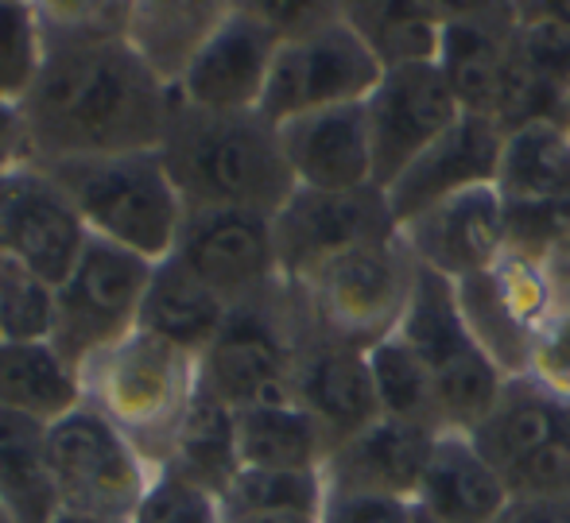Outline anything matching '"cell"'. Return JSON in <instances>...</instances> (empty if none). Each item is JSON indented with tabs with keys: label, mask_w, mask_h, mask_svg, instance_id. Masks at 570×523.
Instances as JSON below:
<instances>
[{
	"label": "cell",
	"mask_w": 570,
	"mask_h": 523,
	"mask_svg": "<svg viewBox=\"0 0 570 523\" xmlns=\"http://www.w3.org/2000/svg\"><path fill=\"white\" fill-rule=\"evenodd\" d=\"M0 512L12 523H55L62 516L47 462V426L0 412Z\"/></svg>",
	"instance_id": "28"
},
{
	"label": "cell",
	"mask_w": 570,
	"mask_h": 523,
	"mask_svg": "<svg viewBox=\"0 0 570 523\" xmlns=\"http://www.w3.org/2000/svg\"><path fill=\"white\" fill-rule=\"evenodd\" d=\"M82 404V376L62 361V353L47 337L39 342L0 337V412L55 426Z\"/></svg>",
	"instance_id": "24"
},
{
	"label": "cell",
	"mask_w": 570,
	"mask_h": 523,
	"mask_svg": "<svg viewBox=\"0 0 570 523\" xmlns=\"http://www.w3.org/2000/svg\"><path fill=\"white\" fill-rule=\"evenodd\" d=\"M0 337H4V334H0Z\"/></svg>",
	"instance_id": "47"
},
{
	"label": "cell",
	"mask_w": 570,
	"mask_h": 523,
	"mask_svg": "<svg viewBox=\"0 0 570 523\" xmlns=\"http://www.w3.org/2000/svg\"><path fill=\"white\" fill-rule=\"evenodd\" d=\"M233 523H323V520L307 516V512H268V516H248V520H233Z\"/></svg>",
	"instance_id": "43"
},
{
	"label": "cell",
	"mask_w": 570,
	"mask_h": 523,
	"mask_svg": "<svg viewBox=\"0 0 570 523\" xmlns=\"http://www.w3.org/2000/svg\"><path fill=\"white\" fill-rule=\"evenodd\" d=\"M78 376L86 407L109 418L156 470H164L198 392V357L136 329L94 357Z\"/></svg>",
	"instance_id": "3"
},
{
	"label": "cell",
	"mask_w": 570,
	"mask_h": 523,
	"mask_svg": "<svg viewBox=\"0 0 570 523\" xmlns=\"http://www.w3.org/2000/svg\"><path fill=\"white\" fill-rule=\"evenodd\" d=\"M39 20L43 70L23 98L39 167L159 151L175 90L128 43V4H39Z\"/></svg>",
	"instance_id": "1"
},
{
	"label": "cell",
	"mask_w": 570,
	"mask_h": 523,
	"mask_svg": "<svg viewBox=\"0 0 570 523\" xmlns=\"http://www.w3.org/2000/svg\"><path fill=\"white\" fill-rule=\"evenodd\" d=\"M240 462L256 470H323L331 457V438L299 404L248 407L237 412Z\"/></svg>",
	"instance_id": "30"
},
{
	"label": "cell",
	"mask_w": 570,
	"mask_h": 523,
	"mask_svg": "<svg viewBox=\"0 0 570 523\" xmlns=\"http://www.w3.org/2000/svg\"><path fill=\"white\" fill-rule=\"evenodd\" d=\"M435 438V431L381 415L373 426L331 450L323 465L326 493H376L415 501Z\"/></svg>",
	"instance_id": "20"
},
{
	"label": "cell",
	"mask_w": 570,
	"mask_h": 523,
	"mask_svg": "<svg viewBox=\"0 0 570 523\" xmlns=\"http://www.w3.org/2000/svg\"><path fill=\"white\" fill-rule=\"evenodd\" d=\"M567 412L570 407L559 404L556 396H548L535 381H528V376H509L497 407L473 426L470 438H473V446L481 450V457L509 481L512 473H520L543 446H548L551 434H556L559 423L567 418Z\"/></svg>",
	"instance_id": "23"
},
{
	"label": "cell",
	"mask_w": 570,
	"mask_h": 523,
	"mask_svg": "<svg viewBox=\"0 0 570 523\" xmlns=\"http://www.w3.org/2000/svg\"><path fill=\"white\" fill-rule=\"evenodd\" d=\"M47 462L62 512L90 520L132 523L156 477V465L86 404L47 426Z\"/></svg>",
	"instance_id": "10"
},
{
	"label": "cell",
	"mask_w": 570,
	"mask_h": 523,
	"mask_svg": "<svg viewBox=\"0 0 570 523\" xmlns=\"http://www.w3.org/2000/svg\"><path fill=\"white\" fill-rule=\"evenodd\" d=\"M501 523H570V501H517Z\"/></svg>",
	"instance_id": "42"
},
{
	"label": "cell",
	"mask_w": 570,
	"mask_h": 523,
	"mask_svg": "<svg viewBox=\"0 0 570 523\" xmlns=\"http://www.w3.org/2000/svg\"><path fill=\"white\" fill-rule=\"evenodd\" d=\"M400 233L396 217L389 209L384 190H295L272 217V237H276L279 276L287 287H303L318 268L353 253V248L381 245Z\"/></svg>",
	"instance_id": "11"
},
{
	"label": "cell",
	"mask_w": 570,
	"mask_h": 523,
	"mask_svg": "<svg viewBox=\"0 0 570 523\" xmlns=\"http://www.w3.org/2000/svg\"><path fill=\"white\" fill-rule=\"evenodd\" d=\"M454 292L458 310H462L470 334L478 337V345L489 353V361L504 376H528L540 334L520 318L517 307L509 303V295L501 292L497 272H481L473 279H462V284H454Z\"/></svg>",
	"instance_id": "31"
},
{
	"label": "cell",
	"mask_w": 570,
	"mask_h": 523,
	"mask_svg": "<svg viewBox=\"0 0 570 523\" xmlns=\"http://www.w3.org/2000/svg\"><path fill=\"white\" fill-rule=\"evenodd\" d=\"M179 473L195 477L198 485H206L210 493L226 496L233 477L240 473V438H237V412L218 399L210 388L198 384L195 399H190V412L179 426V438H175L171 462Z\"/></svg>",
	"instance_id": "29"
},
{
	"label": "cell",
	"mask_w": 570,
	"mask_h": 523,
	"mask_svg": "<svg viewBox=\"0 0 570 523\" xmlns=\"http://www.w3.org/2000/svg\"><path fill=\"white\" fill-rule=\"evenodd\" d=\"M517 501H570V412L551 442L509 477Z\"/></svg>",
	"instance_id": "38"
},
{
	"label": "cell",
	"mask_w": 570,
	"mask_h": 523,
	"mask_svg": "<svg viewBox=\"0 0 570 523\" xmlns=\"http://www.w3.org/2000/svg\"><path fill=\"white\" fill-rule=\"evenodd\" d=\"M528 381L540 384L548 396L570 407V307H563L540 334L528 365Z\"/></svg>",
	"instance_id": "39"
},
{
	"label": "cell",
	"mask_w": 570,
	"mask_h": 523,
	"mask_svg": "<svg viewBox=\"0 0 570 523\" xmlns=\"http://www.w3.org/2000/svg\"><path fill=\"white\" fill-rule=\"evenodd\" d=\"M0 240L55 292L90 245V229L51 175L31 167L0 179Z\"/></svg>",
	"instance_id": "16"
},
{
	"label": "cell",
	"mask_w": 570,
	"mask_h": 523,
	"mask_svg": "<svg viewBox=\"0 0 570 523\" xmlns=\"http://www.w3.org/2000/svg\"><path fill=\"white\" fill-rule=\"evenodd\" d=\"M159 156L187 209H253L276 217L295 195L279 128L261 112H203L175 98Z\"/></svg>",
	"instance_id": "2"
},
{
	"label": "cell",
	"mask_w": 570,
	"mask_h": 523,
	"mask_svg": "<svg viewBox=\"0 0 570 523\" xmlns=\"http://www.w3.org/2000/svg\"><path fill=\"white\" fill-rule=\"evenodd\" d=\"M0 523H12V520H8V516H4V512H0Z\"/></svg>",
	"instance_id": "46"
},
{
	"label": "cell",
	"mask_w": 570,
	"mask_h": 523,
	"mask_svg": "<svg viewBox=\"0 0 570 523\" xmlns=\"http://www.w3.org/2000/svg\"><path fill=\"white\" fill-rule=\"evenodd\" d=\"M497 190L504 206L570 198V128L563 120H528L504 136Z\"/></svg>",
	"instance_id": "27"
},
{
	"label": "cell",
	"mask_w": 570,
	"mask_h": 523,
	"mask_svg": "<svg viewBox=\"0 0 570 523\" xmlns=\"http://www.w3.org/2000/svg\"><path fill=\"white\" fill-rule=\"evenodd\" d=\"M55 292L0 240V334L12 342H39L51 334Z\"/></svg>",
	"instance_id": "36"
},
{
	"label": "cell",
	"mask_w": 570,
	"mask_h": 523,
	"mask_svg": "<svg viewBox=\"0 0 570 523\" xmlns=\"http://www.w3.org/2000/svg\"><path fill=\"white\" fill-rule=\"evenodd\" d=\"M31 167H39V156L28 112H23V105L0 98V179H12Z\"/></svg>",
	"instance_id": "41"
},
{
	"label": "cell",
	"mask_w": 570,
	"mask_h": 523,
	"mask_svg": "<svg viewBox=\"0 0 570 523\" xmlns=\"http://www.w3.org/2000/svg\"><path fill=\"white\" fill-rule=\"evenodd\" d=\"M342 8H345V20L365 36V43L384 62V70L439 59L446 12H435V4H342Z\"/></svg>",
	"instance_id": "33"
},
{
	"label": "cell",
	"mask_w": 570,
	"mask_h": 523,
	"mask_svg": "<svg viewBox=\"0 0 570 523\" xmlns=\"http://www.w3.org/2000/svg\"><path fill=\"white\" fill-rule=\"evenodd\" d=\"M415 509L423 523H501L512 509V489L481 457L470 434L439 431Z\"/></svg>",
	"instance_id": "22"
},
{
	"label": "cell",
	"mask_w": 570,
	"mask_h": 523,
	"mask_svg": "<svg viewBox=\"0 0 570 523\" xmlns=\"http://www.w3.org/2000/svg\"><path fill=\"white\" fill-rule=\"evenodd\" d=\"M292 388H295V404L323 426V434L331 438V450L381 418L373 373H368V353L315 334L303 322V310H299V349H295Z\"/></svg>",
	"instance_id": "17"
},
{
	"label": "cell",
	"mask_w": 570,
	"mask_h": 523,
	"mask_svg": "<svg viewBox=\"0 0 570 523\" xmlns=\"http://www.w3.org/2000/svg\"><path fill=\"white\" fill-rule=\"evenodd\" d=\"M279 144L295 187L326 190V195L373 187V136H368L365 101L287 120L279 125Z\"/></svg>",
	"instance_id": "19"
},
{
	"label": "cell",
	"mask_w": 570,
	"mask_h": 523,
	"mask_svg": "<svg viewBox=\"0 0 570 523\" xmlns=\"http://www.w3.org/2000/svg\"><path fill=\"white\" fill-rule=\"evenodd\" d=\"M504 128L493 117L462 112L458 125L443 140H435L389 190V209L396 225H407L412 217L428 214L431 206L462 195L473 187H497L504 151Z\"/></svg>",
	"instance_id": "18"
},
{
	"label": "cell",
	"mask_w": 570,
	"mask_h": 523,
	"mask_svg": "<svg viewBox=\"0 0 570 523\" xmlns=\"http://www.w3.org/2000/svg\"><path fill=\"white\" fill-rule=\"evenodd\" d=\"M368 136H373V187L389 190L423 151L462 117L451 82L439 62L389 67L365 101Z\"/></svg>",
	"instance_id": "13"
},
{
	"label": "cell",
	"mask_w": 570,
	"mask_h": 523,
	"mask_svg": "<svg viewBox=\"0 0 570 523\" xmlns=\"http://www.w3.org/2000/svg\"><path fill=\"white\" fill-rule=\"evenodd\" d=\"M132 523H229V520L218 493L198 485L195 477L179 473L175 465H164L151 477Z\"/></svg>",
	"instance_id": "37"
},
{
	"label": "cell",
	"mask_w": 570,
	"mask_h": 523,
	"mask_svg": "<svg viewBox=\"0 0 570 523\" xmlns=\"http://www.w3.org/2000/svg\"><path fill=\"white\" fill-rule=\"evenodd\" d=\"M151 272L156 264L144 256L90 237L70 276L55 287L51 334H47V342L75 373L140 329Z\"/></svg>",
	"instance_id": "8"
},
{
	"label": "cell",
	"mask_w": 570,
	"mask_h": 523,
	"mask_svg": "<svg viewBox=\"0 0 570 523\" xmlns=\"http://www.w3.org/2000/svg\"><path fill=\"white\" fill-rule=\"evenodd\" d=\"M43 70V20L39 4L0 0V98L23 105Z\"/></svg>",
	"instance_id": "35"
},
{
	"label": "cell",
	"mask_w": 570,
	"mask_h": 523,
	"mask_svg": "<svg viewBox=\"0 0 570 523\" xmlns=\"http://www.w3.org/2000/svg\"><path fill=\"white\" fill-rule=\"evenodd\" d=\"M284 43L261 4H229L195 55L175 98L203 112H261L276 51Z\"/></svg>",
	"instance_id": "14"
},
{
	"label": "cell",
	"mask_w": 570,
	"mask_h": 523,
	"mask_svg": "<svg viewBox=\"0 0 570 523\" xmlns=\"http://www.w3.org/2000/svg\"><path fill=\"white\" fill-rule=\"evenodd\" d=\"M368 353V373H373L376 404L384 418H396L423 431H443V412H439L435 381H431L423 357L400 334H389Z\"/></svg>",
	"instance_id": "32"
},
{
	"label": "cell",
	"mask_w": 570,
	"mask_h": 523,
	"mask_svg": "<svg viewBox=\"0 0 570 523\" xmlns=\"http://www.w3.org/2000/svg\"><path fill=\"white\" fill-rule=\"evenodd\" d=\"M407 345L423 357L431 381H435L443 431L470 434L497 407L509 376L489 361V353L470 334L458 292L446 276L431 268L415 272V292L396 329Z\"/></svg>",
	"instance_id": "6"
},
{
	"label": "cell",
	"mask_w": 570,
	"mask_h": 523,
	"mask_svg": "<svg viewBox=\"0 0 570 523\" xmlns=\"http://www.w3.org/2000/svg\"><path fill=\"white\" fill-rule=\"evenodd\" d=\"M55 523H125V520H90V516H70V512H62Z\"/></svg>",
	"instance_id": "44"
},
{
	"label": "cell",
	"mask_w": 570,
	"mask_h": 523,
	"mask_svg": "<svg viewBox=\"0 0 570 523\" xmlns=\"http://www.w3.org/2000/svg\"><path fill=\"white\" fill-rule=\"evenodd\" d=\"M171 260L206 284L226 307L284 292L272 217L253 209H187Z\"/></svg>",
	"instance_id": "12"
},
{
	"label": "cell",
	"mask_w": 570,
	"mask_h": 523,
	"mask_svg": "<svg viewBox=\"0 0 570 523\" xmlns=\"http://www.w3.org/2000/svg\"><path fill=\"white\" fill-rule=\"evenodd\" d=\"M226 504V520H248V516H268V512H307V516H323L326 504V481L323 470H256V465H240L233 485L222 496Z\"/></svg>",
	"instance_id": "34"
},
{
	"label": "cell",
	"mask_w": 570,
	"mask_h": 523,
	"mask_svg": "<svg viewBox=\"0 0 570 523\" xmlns=\"http://www.w3.org/2000/svg\"><path fill=\"white\" fill-rule=\"evenodd\" d=\"M400 240L415 256L420 268L446 276L451 284L493 272L509 253V225H504V198L497 187H473L428 214L400 225Z\"/></svg>",
	"instance_id": "15"
},
{
	"label": "cell",
	"mask_w": 570,
	"mask_h": 523,
	"mask_svg": "<svg viewBox=\"0 0 570 523\" xmlns=\"http://www.w3.org/2000/svg\"><path fill=\"white\" fill-rule=\"evenodd\" d=\"M43 171L70 198L90 237L128 248L151 264L175 253L187 206L159 151L59 159V164H43Z\"/></svg>",
	"instance_id": "4"
},
{
	"label": "cell",
	"mask_w": 570,
	"mask_h": 523,
	"mask_svg": "<svg viewBox=\"0 0 570 523\" xmlns=\"http://www.w3.org/2000/svg\"><path fill=\"white\" fill-rule=\"evenodd\" d=\"M381 78L384 62L365 43V36L345 20V8L334 4V12L323 23L279 43L261 117H268L279 128L307 112L361 105L381 86Z\"/></svg>",
	"instance_id": "9"
},
{
	"label": "cell",
	"mask_w": 570,
	"mask_h": 523,
	"mask_svg": "<svg viewBox=\"0 0 570 523\" xmlns=\"http://www.w3.org/2000/svg\"><path fill=\"white\" fill-rule=\"evenodd\" d=\"M415 272L420 264L396 233L392 240L338 256L292 292L299 295L303 322L315 334L353 349H373L404 322L415 292Z\"/></svg>",
	"instance_id": "5"
},
{
	"label": "cell",
	"mask_w": 570,
	"mask_h": 523,
	"mask_svg": "<svg viewBox=\"0 0 570 523\" xmlns=\"http://www.w3.org/2000/svg\"><path fill=\"white\" fill-rule=\"evenodd\" d=\"M323 523H423L415 501L376 493H326Z\"/></svg>",
	"instance_id": "40"
},
{
	"label": "cell",
	"mask_w": 570,
	"mask_h": 523,
	"mask_svg": "<svg viewBox=\"0 0 570 523\" xmlns=\"http://www.w3.org/2000/svg\"><path fill=\"white\" fill-rule=\"evenodd\" d=\"M226 314L229 307L210 287L198 284L179 260L167 256L151 272L148 295H144L140 307V329L179 345L190 357H203L214 337H218V329L226 326Z\"/></svg>",
	"instance_id": "25"
},
{
	"label": "cell",
	"mask_w": 570,
	"mask_h": 523,
	"mask_svg": "<svg viewBox=\"0 0 570 523\" xmlns=\"http://www.w3.org/2000/svg\"><path fill=\"white\" fill-rule=\"evenodd\" d=\"M512 28H517V4H481L446 12L435 62L451 82L462 112L497 120Z\"/></svg>",
	"instance_id": "21"
},
{
	"label": "cell",
	"mask_w": 570,
	"mask_h": 523,
	"mask_svg": "<svg viewBox=\"0 0 570 523\" xmlns=\"http://www.w3.org/2000/svg\"><path fill=\"white\" fill-rule=\"evenodd\" d=\"M229 4H128V43L148 62V70L179 90L195 55L214 36Z\"/></svg>",
	"instance_id": "26"
},
{
	"label": "cell",
	"mask_w": 570,
	"mask_h": 523,
	"mask_svg": "<svg viewBox=\"0 0 570 523\" xmlns=\"http://www.w3.org/2000/svg\"><path fill=\"white\" fill-rule=\"evenodd\" d=\"M559 292H563V307H570V279H567L563 287H559Z\"/></svg>",
	"instance_id": "45"
},
{
	"label": "cell",
	"mask_w": 570,
	"mask_h": 523,
	"mask_svg": "<svg viewBox=\"0 0 570 523\" xmlns=\"http://www.w3.org/2000/svg\"><path fill=\"white\" fill-rule=\"evenodd\" d=\"M295 349L299 299L284 287L268 299L229 307L226 326L198 357V384L226 399L233 412L295 404Z\"/></svg>",
	"instance_id": "7"
}]
</instances>
